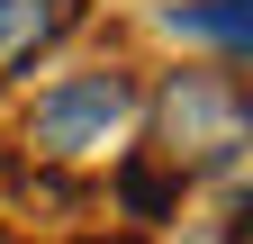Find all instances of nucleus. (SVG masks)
<instances>
[{"label": "nucleus", "mask_w": 253, "mask_h": 244, "mask_svg": "<svg viewBox=\"0 0 253 244\" xmlns=\"http://www.w3.org/2000/svg\"><path fill=\"white\" fill-rule=\"evenodd\" d=\"M136 109H145V90H136L126 64H82V73H54L37 100H27L18 145H27L45 172H54V163H90V154H109V145L136 127Z\"/></svg>", "instance_id": "2"}, {"label": "nucleus", "mask_w": 253, "mask_h": 244, "mask_svg": "<svg viewBox=\"0 0 253 244\" xmlns=\"http://www.w3.org/2000/svg\"><path fill=\"white\" fill-rule=\"evenodd\" d=\"M172 37H199L217 54H253V0H172Z\"/></svg>", "instance_id": "5"}, {"label": "nucleus", "mask_w": 253, "mask_h": 244, "mask_svg": "<svg viewBox=\"0 0 253 244\" xmlns=\"http://www.w3.org/2000/svg\"><path fill=\"white\" fill-rule=\"evenodd\" d=\"M82 244H145V235H82Z\"/></svg>", "instance_id": "6"}, {"label": "nucleus", "mask_w": 253, "mask_h": 244, "mask_svg": "<svg viewBox=\"0 0 253 244\" xmlns=\"http://www.w3.org/2000/svg\"><path fill=\"white\" fill-rule=\"evenodd\" d=\"M109 199H118V217H136V235H145V226H172V217H181L190 181H181L163 154H118V163H109Z\"/></svg>", "instance_id": "4"}, {"label": "nucleus", "mask_w": 253, "mask_h": 244, "mask_svg": "<svg viewBox=\"0 0 253 244\" xmlns=\"http://www.w3.org/2000/svg\"><path fill=\"white\" fill-rule=\"evenodd\" d=\"M82 18H90V0H0V81L37 73Z\"/></svg>", "instance_id": "3"}, {"label": "nucleus", "mask_w": 253, "mask_h": 244, "mask_svg": "<svg viewBox=\"0 0 253 244\" xmlns=\"http://www.w3.org/2000/svg\"><path fill=\"white\" fill-rule=\"evenodd\" d=\"M136 118H154V145H145V154H163L181 181H199V172H235L244 145H253L244 81L217 73V64H172L163 81L145 90Z\"/></svg>", "instance_id": "1"}]
</instances>
